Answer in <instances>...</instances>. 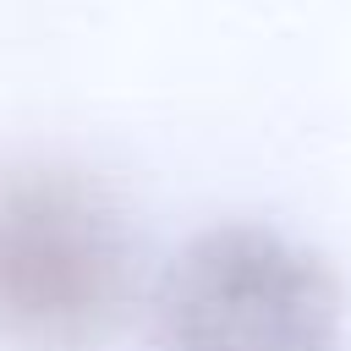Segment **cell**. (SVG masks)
I'll return each instance as SVG.
<instances>
[{"mask_svg":"<svg viewBox=\"0 0 351 351\" xmlns=\"http://www.w3.org/2000/svg\"><path fill=\"white\" fill-rule=\"evenodd\" d=\"M137 241L121 203L66 165L0 170V346L99 351L132 307Z\"/></svg>","mask_w":351,"mask_h":351,"instance_id":"1","label":"cell"},{"mask_svg":"<svg viewBox=\"0 0 351 351\" xmlns=\"http://www.w3.org/2000/svg\"><path fill=\"white\" fill-rule=\"evenodd\" d=\"M335 269L274 225L192 236L154 285V351H340Z\"/></svg>","mask_w":351,"mask_h":351,"instance_id":"2","label":"cell"}]
</instances>
